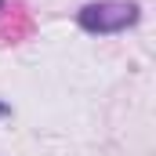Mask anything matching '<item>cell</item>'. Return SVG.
I'll return each mask as SVG.
<instances>
[{"label":"cell","instance_id":"1","mask_svg":"<svg viewBox=\"0 0 156 156\" xmlns=\"http://www.w3.org/2000/svg\"><path fill=\"white\" fill-rule=\"evenodd\" d=\"M142 7L134 0H98V4H83L76 11V26L91 37H113L131 26H138Z\"/></svg>","mask_w":156,"mask_h":156},{"label":"cell","instance_id":"2","mask_svg":"<svg viewBox=\"0 0 156 156\" xmlns=\"http://www.w3.org/2000/svg\"><path fill=\"white\" fill-rule=\"evenodd\" d=\"M7 113H11V105H4V102H0V116H7Z\"/></svg>","mask_w":156,"mask_h":156}]
</instances>
